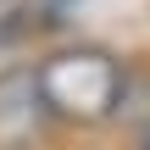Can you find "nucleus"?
<instances>
[{
	"label": "nucleus",
	"mask_w": 150,
	"mask_h": 150,
	"mask_svg": "<svg viewBox=\"0 0 150 150\" xmlns=\"http://www.w3.org/2000/svg\"><path fill=\"white\" fill-rule=\"evenodd\" d=\"M39 95L61 117H106L122 100V72L100 50H61L39 67Z\"/></svg>",
	"instance_id": "nucleus-1"
},
{
	"label": "nucleus",
	"mask_w": 150,
	"mask_h": 150,
	"mask_svg": "<svg viewBox=\"0 0 150 150\" xmlns=\"http://www.w3.org/2000/svg\"><path fill=\"white\" fill-rule=\"evenodd\" d=\"M139 150H150V122H145V128H139Z\"/></svg>",
	"instance_id": "nucleus-3"
},
{
	"label": "nucleus",
	"mask_w": 150,
	"mask_h": 150,
	"mask_svg": "<svg viewBox=\"0 0 150 150\" xmlns=\"http://www.w3.org/2000/svg\"><path fill=\"white\" fill-rule=\"evenodd\" d=\"M39 111H45L39 72H6L0 78V145H22L33 134Z\"/></svg>",
	"instance_id": "nucleus-2"
}]
</instances>
